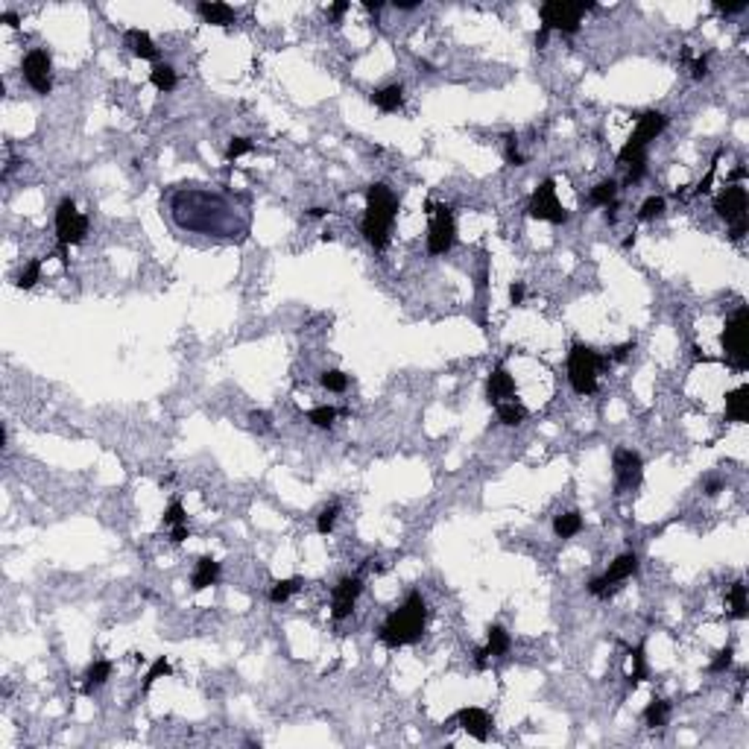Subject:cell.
Returning <instances> with one entry per match:
<instances>
[{
    "instance_id": "681fc988",
    "label": "cell",
    "mask_w": 749,
    "mask_h": 749,
    "mask_svg": "<svg viewBox=\"0 0 749 749\" xmlns=\"http://www.w3.org/2000/svg\"><path fill=\"white\" fill-rule=\"evenodd\" d=\"M188 536H190L188 524H182V527H173V533H170V542H173V545H182Z\"/></svg>"
},
{
    "instance_id": "9c48e42d",
    "label": "cell",
    "mask_w": 749,
    "mask_h": 749,
    "mask_svg": "<svg viewBox=\"0 0 749 749\" xmlns=\"http://www.w3.org/2000/svg\"><path fill=\"white\" fill-rule=\"evenodd\" d=\"M527 214H530L533 220H545V223H556V226L568 220V211L556 200V182L554 179H545L536 190H533Z\"/></svg>"
},
{
    "instance_id": "ba28073f",
    "label": "cell",
    "mask_w": 749,
    "mask_h": 749,
    "mask_svg": "<svg viewBox=\"0 0 749 749\" xmlns=\"http://www.w3.org/2000/svg\"><path fill=\"white\" fill-rule=\"evenodd\" d=\"M746 188L741 185H729L726 190L717 193L715 200V211L717 217L729 223V237L732 240H743L746 235Z\"/></svg>"
},
{
    "instance_id": "7a4b0ae2",
    "label": "cell",
    "mask_w": 749,
    "mask_h": 749,
    "mask_svg": "<svg viewBox=\"0 0 749 749\" xmlns=\"http://www.w3.org/2000/svg\"><path fill=\"white\" fill-rule=\"evenodd\" d=\"M424 620H427V606L419 592H410L407 600L398 606L396 612H389L386 620L381 623L378 638L386 647H407L416 644L424 635Z\"/></svg>"
},
{
    "instance_id": "7c38bea8",
    "label": "cell",
    "mask_w": 749,
    "mask_h": 749,
    "mask_svg": "<svg viewBox=\"0 0 749 749\" xmlns=\"http://www.w3.org/2000/svg\"><path fill=\"white\" fill-rule=\"evenodd\" d=\"M638 571V556L635 554H620L612 565H609V571H606L603 577H594L592 582H588V592H592L594 597H609V594H615L618 592V582H623L627 577H632Z\"/></svg>"
},
{
    "instance_id": "ffe728a7",
    "label": "cell",
    "mask_w": 749,
    "mask_h": 749,
    "mask_svg": "<svg viewBox=\"0 0 749 749\" xmlns=\"http://www.w3.org/2000/svg\"><path fill=\"white\" fill-rule=\"evenodd\" d=\"M196 12H200V18L205 24H214V27H228V24H235V9H231L228 4H220V0H205V4L196 6Z\"/></svg>"
},
{
    "instance_id": "8d00e7d4",
    "label": "cell",
    "mask_w": 749,
    "mask_h": 749,
    "mask_svg": "<svg viewBox=\"0 0 749 749\" xmlns=\"http://www.w3.org/2000/svg\"><path fill=\"white\" fill-rule=\"evenodd\" d=\"M662 214H665V200L662 196H650V200H644V205H641L638 220H656V217H662Z\"/></svg>"
},
{
    "instance_id": "603a6c76",
    "label": "cell",
    "mask_w": 749,
    "mask_h": 749,
    "mask_svg": "<svg viewBox=\"0 0 749 749\" xmlns=\"http://www.w3.org/2000/svg\"><path fill=\"white\" fill-rule=\"evenodd\" d=\"M726 600H729V615H732V618L743 620V618L749 615V612H746V585H743L741 580L726 588Z\"/></svg>"
},
{
    "instance_id": "2e32d148",
    "label": "cell",
    "mask_w": 749,
    "mask_h": 749,
    "mask_svg": "<svg viewBox=\"0 0 749 749\" xmlns=\"http://www.w3.org/2000/svg\"><path fill=\"white\" fill-rule=\"evenodd\" d=\"M512 396H515V378L509 374V369H507V366L492 369L489 381H486V401L497 407L501 401H507V398H512Z\"/></svg>"
},
{
    "instance_id": "5bb4252c",
    "label": "cell",
    "mask_w": 749,
    "mask_h": 749,
    "mask_svg": "<svg viewBox=\"0 0 749 749\" xmlns=\"http://www.w3.org/2000/svg\"><path fill=\"white\" fill-rule=\"evenodd\" d=\"M360 592H363V580L360 577H343L340 582L334 585V594H331V618L334 620H346L354 612V603H358Z\"/></svg>"
},
{
    "instance_id": "4dcf8cb0",
    "label": "cell",
    "mask_w": 749,
    "mask_h": 749,
    "mask_svg": "<svg viewBox=\"0 0 749 749\" xmlns=\"http://www.w3.org/2000/svg\"><path fill=\"white\" fill-rule=\"evenodd\" d=\"M39 278H41V261H39V258H32V261L24 266V270H21V275H18L15 284H18L21 290H30V287H35V281H39Z\"/></svg>"
},
{
    "instance_id": "c3c4849f",
    "label": "cell",
    "mask_w": 749,
    "mask_h": 749,
    "mask_svg": "<svg viewBox=\"0 0 749 749\" xmlns=\"http://www.w3.org/2000/svg\"><path fill=\"white\" fill-rule=\"evenodd\" d=\"M630 351H635V340H630V343L618 346V349H615V354H612V360H627V358H630Z\"/></svg>"
},
{
    "instance_id": "6da1fadb",
    "label": "cell",
    "mask_w": 749,
    "mask_h": 749,
    "mask_svg": "<svg viewBox=\"0 0 749 749\" xmlns=\"http://www.w3.org/2000/svg\"><path fill=\"white\" fill-rule=\"evenodd\" d=\"M396 214H398V196L384 182H374L366 190V214L360 223L363 237L374 252H384L389 246V231H392V223H396Z\"/></svg>"
},
{
    "instance_id": "3957f363",
    "label": "cell",
    "mask_w": 749,
    "mask_h": 749,
    "mask_svg": "<svg viewBox=\"0 0 749 749\" xmlns=\"http://www.w3.org/2000/svg\"><path fill=\"white\" fill-rule=\"evenodd\" d=\"M667 129V115L662 112H647V115H641L638 123H635V129L630 135V141L620 147L618 152V162L620 164H635V162H647V147H650V141H656L658 135H662Z\"/></svg>"
},
{
    "instance_id": "83f0119b",
    "label": "cell",
    "mask_w": 749,
    "mask_h": 749,
    "mask_svg": "<svg viewBox=\"0 0 749 749\" xmlns=\"http://www.w3.org/2000/svg\"><path fill=\"white\" fill-rule=\"evenodd\" d=\"M150 82L158 88V91H173L176 88V70L170 67V65H162V62H155L152 65V70H150Z\"/></svg>"
},
{
    "instance_id": "f5cc1de1",
    "label": "cell",
    "mask_w": 749,
    "mask_h": 749,
    "mask_svg": "<svg viewBox=\"0 0 749 749\" xmlns=\"http://www.w3.org/2000/svg\"><path fill=\"white\" fill-rule=\"evenodd\" d=\"M705 489H708V495H711V497H715V495H717V492L723 489V483H720V480H711V483H708Z\"/></svg>"
},
{
    "instance_id": "bcb514c9",
    "label": "cell",
    "mask_w": 749,
    "mask_h": 749,
    "mask_svg": "<svg viewBox=\"0 0 749 749\" xmlns=\"http://www.w3.org/2000/svg\"><path fill=\"white\" fill-rule=\"evenodd\" d=\"M644 170H647V162H635V164H630V173H627V182H638L641 176H644Z\"/></svg>"
},
{
    "instance_id": "d6a6232c",
    "label": "cell",
    "mask_w": 749,
    "mask_h": 749,
    "mask_svg": "<svg viewBox=\"0 0 749 749\" xmlns=\"http://www.w3.org/2000/svg\"><path fill=\"white\" fill-rule=\"evenodd\" d=\"M337 416H340V410H334V407L323 404V407H313V410H311V413H308V422L316 424V427H331Z\"/></svg>"
},
{
    "instance_id": "8fae6325",
    "label": "cell",
    "mask_w": 749,
    "mask_h": 749,
    "mask_svg": "<svg viewBox=\"0 0 749 749\" xmlns=\"http://www.w3.org/2000/svg\"><path fill=\"white\" fill-rule=\"evenodd\" d=\"M612 466H615V492L618 495L635 492L641 486V480H644V460H641L638 451H632V448H618Z\"/></svg>"
},
{
    "instance_id": "60d3db41",
    "label": "cell",
    "mask_w": 749,
    "mask_h": 749,
    "mask_svg": "<svg viewBox=\"0 0 749 749\" xmlns=\"http://www.w3.org/2000/svg\"><path fill=\"white\" fill-rule=\"evenodd\" d=\"M717 162H720V152H715V158H711V167H708V173H705V179L693 188V193H708L711 190V182H715V176H717Z\"/></svg>"
},
{
    "instance_id": "f6af8a7d",
    "label": "cell",
    "mask_w": 749,
    "mask_h": 749,
    "mask_svg": "<svg viewBox=\"0 0 749 749\" xmlns=\"http://www.w3.org/2000/svg\"><path fill=\"white\" fill-rule=\"evenodd\" d=\"M524 293H527V287H524L521 281L509 284V301H512V305H521V301H524Z\"/></svg>"
},
{
    "instance_id": "11a10c76",
    "label": "cell",
    "mask_w": 749,
    "mask_h": 749,
    "mask_svg": "<svg viewBox=\"0 0 749 749\" xmlns=\"http://www.w3.org/2000/svg\"><path fill=\"white\" fill-rule=\"evenodd\" d=\"M308 214H311V217H316V220H319V217H325V208H311Z\"/></svg>"
},
{
    "instance_id": "e0dca14e",
    "label": "cell",
    "mask_w": 749,
    "mask_h": 749,
    "mask_svg": "<svg viewBox=\"0 0 749 749\" xmlns=\"http://www.w3.org/2000/svg\"><path fill=\"white\" fill-rule=\"evenodd\" d=\"M509 644H512V638H509V632H507L504 627H497V623H495V627H489L486 647L474 653V665H477V670H483V667H486L489 656H504V653L509 650Z\"/></svg>"
},
{
    "instance_id": "1f68e13d",
    "label": "cell",
    "mask_w": 749,
    "mask_h": 749,
    "mask_svg": "<svg viewBox=\"0 0 749 749\" xmlns=\"http://www.w3.org/2000/svg\"><path fill=\"white\" fill-rule=\"evenodd\" d=\"M632 670H630V685L638 688L641 682H644V676H647V665H644V647H635L632 653Z\"/></svg>"
},
{
    "instance_id": "8992f818",
    "label": "cell",
    "mask_w": 749,
    "mask_h": 749,
    "mask_svg": "<svg viewBox=\"0 0 749 749\" xmlns=\"http://www.w3.org/2000/svg\"><path fill=\"white\" fill-rule=\"evenodd\" d=\"M746 334H749V311L738 308L732 319L726 323L720 343H723V360L735 372H743L749 366V351H746Z\"/></svg>"
},
{
    "instance_id": "db71d44e",
    "label": "cell",
    "mask_w": 749,
    "mask_h": 749,
    "mask_svg": "<svg viewBox=\"0 0 749 749\" xmlns=\"http://www.w3.org/2000/svg\"><path fill=\"white\" fill-rule=\"evenodd\" d=\"M4 21H6V27L15 30V27H18V15H15V12H6V15H4Z\"/></svg>"
},
{
    "instance_id": "30bf717a",
    "label": "cell",
    "mask_w": 749,
    "mask_h": 749,
    "mask_svg": "<svg viewBox=\"0 0 749 749\" xmlns=\"http://www.w3.org/2000/svg\"><path fill=\"white\" fill-rule=\"evenodd\" d=\"M457 240V223L454 211L448 205H434L431 214V228H427V252L431 255H445Z\"/></svg>"
},
{
    "instance_id": "ee69618b",
    "label": "cell",
    "mask_w": 749,
    "mask_h": 749,
    "mask_svg": "<svg viewBox=\"0 0 749 749\" xmlns=\"http://www.w3.org/2000/svg\"><path fill=\"white\" fill-rule=\"evenodd\" d=\"M249 422H252L255 431H270V413H263V410H255V413H249Z\"/></svg>"
},
{
    "instance_id": "f546056e",
    "label": "cell",
    "mask_w": 749,
    "mask_h": 749,
    "mask_svg": "<svg viewBox=\"0 0 749 749\" xmlns=\"http://www.w3.org/2000/svg\"><path fill=\"white\" fill-rule=\"evenodd\" d=\"M299 585H301V582H299L296 577H293V580H278V582L273 585V592H270V600H273V603H287V600L299 592Z\"/></svg>"
},
{
    "instance_id": "4fadbf2b",
    "label": "cell",
    "mask_w": 749,
    "mask_h": 749,
    "mask_svg": "<svg viewBox=\"0 0 749 749\" xmlns=\"http://www.w3.org/2000/svg\"><path fill=\"white\" fill-rule=\"evenodd\" d=\"M50 67H53V62H50V53H47V50H41V47L30 50L27 56H24V65H21V70H24V79H27V85L32 88L35 94H50V88H53V74H50Z\"/></svg>"
},
{
    "instance_id": "f1b7e54d",
    "label": "cell",
    "mask_w": 749,
    "mask_h": 749,
    "mask_svg": "<svg viewBox=\"0 0 749 749\" xmlns=\"http://www.w3.org/2000/svg\"><path fill=\"white\" fill-rule=\"evenodd\" d=\"M527 419V410L519 404V401H501L497 404V422L507 424V427H515Z\"/></svg>"
},
{
    "instance_id": "7402d4cb",
    "label": "cell",
    "mask_w": 749,
    "mask_h": 749,
    "mask_svg": "<svg viewBox=\"0 0 749 749\" xmlns=\"http://www.w3.org/2000/svg\"><path fill=\"white\" fill-rule=\"evenodd\" d=\"M372 103L378 105L381 112H398V109H401V103H404V88H401V85L378 88V91L372 94Z\"/></svg>"
},
{
    "instance_id": "44dd1931",
    "label": "cell",
    "mask_w": 749,
    "mask_h": 749,
    "mask_svg": "<svg viewBox=\"0 0 749 749\" xmlns=\"http://www.w3.org/2000/svg\"><path fill=\"white\" fill-rule=\"evenodd\" d=\"M220 580V562L211 559V556H202L193 568V577H190V588L193 592H205L208 585H214Z\"/></svg>"
},
{
    "instance_id": "ab89813d",
    "label": "cell",
    "mask_w": 749,
    "mask_h": 749,
    "mask_svg": "<svg viewBox=\"0 0 749 749\" xmlns=\"http://www.w3.org/2000/svg\"><path fill=\"white\" fill-rule=\"evenodd\" d=\"M246 152H252V141H249V138H231V144L226 150V158H228V162H235V158H240Z\"/></svg>"
},
{
    "instance_id": "f907efd6",
    "label": "cell",
    "mask_w": 749,
    "mask_h": 749,
    "mask_svg": "<svg viewBox=\"0 0 749 749\" xmlns=\"http://www.w3.org/2000/svg\"><path fill=\"white\" fill-rule=\"evenodd\" d=\"M346 9H349V4H334L328 12H331V18H334V21H340V18L346 15Z\"/></svg>"
},
{
    "instance_id": "52a82bcc",
    "label": "cell",
    "mask_w": 749,
    "mask_h": 749,
    "mask_svg": "<svg viewBox=\"0 0 749 749\" xmlns=\"http://www.w3.org/2000/svg\"><path fill=\"white\" fill-rule=\"evenodd\" d=\"M85 235H88V217L77 211L74 200H62L56 205V240H59V255L65 266H67V249L82 243Z\"/></svg>"
},
{
    "instance_id": "b9f144b4",
    "label": "cell",
    "mask_w": 749,
    "mask_h": 749,
    "mask_svg": "<svg viewBox=\"0 0 749 749\" xmlns=\"http://www.w3.org/2000/svg\"><path fill=\"white\" fill-rule=\"evenodd\" d=\"M507 162H509L512 167H521V164H524V155L519 152V141H515L512 135L507 138Z\"/></svg>"
},
{
    "instance_id": "4316f807",
    "label": "cell",
    "mask_w": 749,
    "mask_h": 749,
    "mask_svg": "<svg viewBox=\"0 0 749 749\" xmlns=\"http://www.w3.org/2000/svg\"><path fill=\"white\" fill-rule=\"evenodd\" d=\"M667 717H670V703L667 700H653L647 708H644V723L650 729H662L667 726Z\"/></svg>"
},
{
    "instance_id": "484cf974",
    "label": "cell",
    "mask_w": 749,
    "mask_h": 749,
    "mask_svg": "<svg viewBox=\"0 0 749 749\" xmlns=\"http://www.w3.org/2000/svg\"><path fill=\"white\" fill-rule=\"evenodd\" d=\"M615 200H618V182H615V179L600 182L592 193H588V202H592V205H600V208L615 205Z\"/></svg>"
},
{
    "instance_id": "816d5d0a",
    "label": "cell",
    "mask_w": 749,
    "mask_h": 749,
    "mask_svg": "<svg viewBox=\"0 0 749 749\" xmlns=\"http://www.w3.org/2000/svg\"><path fill=\"white\" fill-rule=\"evenodd\" d=\"M416 6H419V0H396V9H401V12H410Z\"/></svg>"
},
{
    "instance_id": "277c9868",
    "label": "cell",
    "mask_w": 749,
    "mask_h": 749,
    "mask_svg": "<svg viewBox=\"0 0 749 749\" xmlns=\"http://www.w3.org/2000/svg\"><path fill=\"white\" fill-rule=\"evenodd\" d=\"M606 360H609V358H600L592 346H582V343L571 346L568 381H571V386H574L577 396H592V392H597V369Z\"/></svg>"
},
{
    "instance_id": "836d02e7",
    "label": "cell",
    "mask_w": 749,
    "mask_h": 749,
    "mask_svg": "<svg viewBox=\"0 0 749 749\" xmlns=\"http://www.w3.org/2000/svg\"><path fill=\"white\" fill-rule=\"evenodd\" d=\"M319 384H323L328 392H343L349 386V374L340 372V369H328L323 372V378H319Z\"/></svg>"
},
{
    "instance_id": "5b68a950",
    "label": "cell",
    "mask_w": 749,
    "mask_h": 749,
    "mask_svg": "<svg viewBox=\"0 0 749 749\" xmlns=\"http://www.w3.org/2000/svg\"><path fill=\"white\" fill-rule=\"evenodd\" d=\"M588 9H594V0H580V4H571V0H547V4L539 6L542 30H547V32L559 30L565 35H577L580 21Z\"/></svg>"
},
{
    "instance_id": "cb8c5ba5",
    "label": "cell",
    "mask_w": 749,
    "mask_h": 749,
    "mask_svg": "<svg viewBox=\"0 0 749 749\" xmlns=\"http://www.w3.org/2000/svg\"><path fill=\"white\" fill-rule=\"evenodd\" d=\"M582 530V515L580 512H562L554 519V533L559 539H571V536H577V533Z\"/></svg>"
},
{
    "instance_id": "e575fe53",
    "label": "cell",
    "mask_w": 749,
    "mask_h": 749,
    "mask_svg": "<svg viewBox=\"0 0 749 749\" xmlns=\"http://www.w3.org/2000/svg\"><path fill=\"white\" fill-rule=\"evenodd\" d=\"M337 515H340V504H328L323 512L316 515V530L323 533V536H328V533L334 530V524H337Z\"/></svg>"
},
{
    "instance_id": "9a60e30c",
    "label": "cell",
    "mask_w": 749,
    "mask_h": 749,
    "mask_svg": "<svg viewBox=\"0 0 749 749\" xmlns=\"http://www.w3.org/2000/svg\"><path fill=\"white\" fill-rule=\"evenodd\" d=\"M462 732H469L474 741H486L489 738V729H492V720L483 708H477V705H466V708H460L457 711V717Z\"/></svg>"
},
{
    "instance_id": "d6986e66",
    "label": "cell",
    "mask_w": 749,
    "mask_h": 749,
    "mask_svg": "<svg viewBox=\"0 0 749 749\" xmlns=\"http://www.w3.org/2000/svg\"><path fill=\"white\" fill-rule=\"evenodd\" d=\"M123 41H126V47H129L132 56H138V59H150V62L158 59V47L152 44L150 32H144V30H126Z\"/></svg>"
},
{
    "instance_id": "f35d334b",
    "label": "cell",
    "mask_w": 749,
    "mask_h": 749,
    "mask_svg": "<svg viewBox=\"0 0 749 749\" xmlns=\"http://www.w3.org/2000/svg\"><path fill=\"white\" fill-rule=\"evenodd\" d=\"M732 662H735V650L732 647H723L715 658H711V665H708V670L711 673H723V670H729L732 667Z\"/></svg>"
},
{
    "instance_id": "d590c367",
    "label": "cell",
    "mask_w": 749,
    "mask_h": 749,
    "mask_svg": "<svg viewBox=\"0 0 749 749\" xmlns=\"http://www.w3.org/2000/svg\"><path fill=\"white\" fill-rule=\"evenodd\" d=\"M170 673H173V667H170V662H167V658H164V656H162V658H155V665L150 667L147 679H144V688H141V691L147 693V691L152 688V682H155V679H162V676H170Z\"/></svg>"
},
{
    "instance_id": "d4e9b609",
    "label": "cell",
    "mask_w": 749,
    "mask_h": 749,
    "mask_svg": "<svg viewBox=\"0 0 749 749\" xmlns=\"http://www.w3.org/2000/svg\"><path fill=\"white\" fill-rule=\"evenodd\" d=\"M109 676H112V662H103V658H100V662H94L91 667L85 670V685H82V693H91L94 688H100L105 679H109Z\"/></svg>"
},
{
    "instance_id": "ac0fdd59",
    "label": "cell",
    "mask_w": 749,
    "mask_h": 749,
    "mask_svg": "<svg viewBox=\"0 0 749 749\" xmlns=\"http://www.w3.org/2000/svg\"><path fill=\"white\" fill-rule=\"evenodd\" d=\"M726 419L738 424L749 422V386L746 384L726 392Z\"/></svg>"
},
{
    "instance_id": "74e56055",
    "label": "cell",
    "mask_w": 749,
    "mask_h": 749,
    "mask_svg": "<svg viewBox=\"0 0 749 749\" xmlns=\"http://www.w3.org/2000/svg\"><path fill=\"white\" fill-rule=\"evenodd\" d=\"M182 524H188V515H185L182 501H170V507L164 512V527H182Z\"/></svg>"
},
{
    "instance_id": "7dc6e473",
    "label": "cell",
    "mask_w": 749,
    "mask_h": 749,
    "mask_svg": "<svg viewBox=\"0 0 749 749\" xmlns=\"http://www.w3.org/2000/svg\"><path fill=\"white\" fill-rule=\"evenodd\" d=\"M717 12H726V15H738L746 9V0H741V4H715Z\"/></svg>"
},
{
    "instance_id": "7bdbcfd3",
    "label": "cell",
    "mask_w": 749,
    "mask_h": 749,
    "mask_svg": "<svg viewBox=\"0 0 749 749\" xmlns=\"http://www.w3.org/2000/svg\"><path fill=\"white\" fill-rule=\"evenodd\" d=\"M691 77H693V79H705V77H708V56H705V53L693 59V65H691Z\"/></svg>"
}]
</instances>
